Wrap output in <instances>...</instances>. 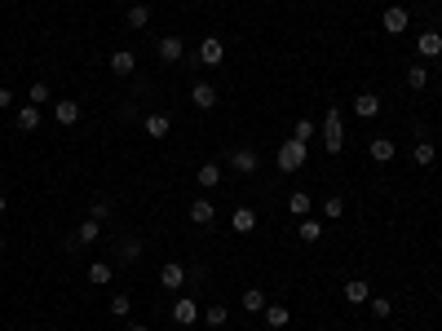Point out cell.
<instances>
[{"label":"cell","mask_w":442,"mask_h":331,"mask_svg":"<svg viewBox=\"0 0 442 331\" xmlns=\"http://www.w3.org/2000/svg\"><path fill=\"white\" fill-rule=\"evenodd\" d=\"M305 141H296V137H288L279 146V172H296V168H305Z\"/></svg>","instance_id":"6da1fadb"},{"label":"cell","mask_w":442,"mask_h":331,"mask_svg":"<svg viewBox=\"0 0 442 331\" xmlns=\"http://www.w3.org/2000/svg\"><path fill=\"white\" fill-rule=\"evenodd\" d=\"M380 27H385L389 35H402V31L411 27V14H407V9H402V5H389L385 14H380Z\"/></svg>","instance_id":"7a4b0ae2"},{"label":"cell","mask_w":442,"mask_h":331,"mask_svg":"<svg viewBox=\"0 0 442 331\" xmlns=\"http://www.w3.org/2000/svg\"><path fill=\"white\" fill-rule=\"evenodd\" d=\"M169 318H173L177 327H190V323H199V305L190 301V296H177L173 310H169Z\"/></svg>","instance_id":"3957f363"},{"label":"cell","mask_w":442,"mask_h":331,"mask_svg":"<svg viewBox=\"0 0 442 331\" xmlns=\"http://www.w3.org/2000/svg\"><path fill=\"white\" fill-rule=\"evenodd\" d=\"M221 57H226L221 35H204V40H199V62H204V66H221Z\"/></svg>","instance_id":"277c9868"},{"label":"cell","mask_w":442,"mask_h":331,"mask_svg":"<svg viewBox=\"0 0 442 331\" xmlns=\"http://www.w3.org/2000/svg\"><path fill=\"white\" fill-rule=\"evenodd\" d=\"M416 53H420L425 62L442 57V31H420V35H416Z\"/></svg>","instance_id":"5b68a950"},{"label":"cell","mask_w":442,"mask_h":331,"mask_svg":"<svg viewBox=\"0 0 442 331\" xmlns=\"http://www.w3.org/2000/svg\"><path fill=\"white\" fill-rule=\"evenodd\" d=\"M186 265L182 261H164V269H160V283H164V287H169V292H182L186 287Z\"/></svg>","instance_id":"8992f818"},{"label":"cell","mask_w":442,"mask_h":331,"mask_svg":"<svg viewBox=\"0 0 442 331\" xmlns=\"http://www.w3.org/2000/svg\"><path fill=\"white\" fill-rule=\"evenodd\" d=\"M155 53H160V62L173 66V62H182V57H186V40H182V35H164Z\"/></svg>","instance_id":"52a82bcc"},{"label":"cell","mask_w":442,"mask_h":331,"mask_svg":"<svg viewBox=\"0 0 442 331\" xmlns=\"http://www.w3.org/2000/svg\"><path fill=\"white\" fill-rule=\"evenodd\" d=\"M217 98L221 93L208 84V80H199L195 89H190V106H195V111H212V106H217Z\"/></svg>","instance_id":"ba28073f"},{"label":"cell","mask_w":442,"mask_h":331,"mask_svg":"<svg viewBox=\"0 0 442 331\" xmlns=\"http://www.w3.org/2000/svg\"><path fill=\"white\" fill-rule=\"evenodd\" d=\"M142 128H146V133H151L155 141H164V137L173 133V120H169V115H164V111H151L146 120H142Z\"/></svg>","instance_id":"9c48e42d"},{"label":"cell","mask_w":442,"mask_h":331,"mask_svg":"<svg viewBox=\"0 0 442 331\" xmlns=\"http://www.w3.org/2000/svg\"><path fill=\"white\" fill-rule=\"evenodd\" d=\"M230 168H235L239 177H253V172H257V150H253V146H239L235 155H230Z\"/></svg>","instance_id":"30bf717a"},{"label":"cell","mask_w":442,"mask_h":331,"mask_svg":"<svg viewBox=\"0 0 442 331\" xmlns=\"http://www.w3.org/2000/svg\"><path fill=\"white\" fill-rule=\"evenodd\" d=\"M133 71H137V53L133 49H115L111 53V75L124 80V75H133Z\"/></svg>","instance_id":"8fae6325"},{"label":"cell","mask_w":442,"mask_h":331,"mask_svg":"<svg viewBox=\"0 0 442 331\" xmlns=\"http://www.w3.org/2000/svg\"><path fill=\"white\" fill-rule=\"evenodd\" d=\"M186 217L195 221V226H212V217H217V208H212V199H190Z\"/></svg>","instance_id":"7c38bea8"},{"label":"cell","mask_w":442,"mask_h":331,"mask_svg":"<svg viewBox=\"0 0 442 331\" xmlns=\"http://www.w3.org/2000/svg\"><path fill=\"white\" fill-rule=\"evenodd\" d=\"M53 120L62 124V128H71V124H80V102H76V98H62V102L53 106Z\"/></svg>","instance_id":"4fadbf2b"},{"label":"cell","mask_w":442,"mask_h":331,"mask_svg":"<svg viewBox=\"0 0 442 331\" xmlns=\"http://www.w3.org/2000/svg\"><path fill=\"white\" fill-rule=\"evenodd\" d=\"M354 115H358V120H376V115H380V98H376V93H358V98H354Z\"/></svg>","instance_id":"5bb4252c"},{"label":"cell","mask_w":442,"mask_h":331,"mask_svg":"<svg viewBox=\"0 0 442 331\" xmlns=\"http://www.w3.org/2000/svg\"><path fill=\"white\" fill-rule=\"evenodd\" d=\"M332 137H345V115H341V106H328V115H323V141Z\"/></svg>","instance_id":"9a60e30c"},{"label":"cell","mask_w":442,"mask_h":331,"mask_svg":"<svg viewBox=\"0 0 442 331\" xmlns=\"http://www.w3.org/2000/svg\"><path fill=\"white\" fill-rule=\"evenodd\" d=\"M345 301H350V305H367V301H372L367 278H350V283H345Z\"/></svg>","instance_id":"2e32d148"},{"label":"cell","mask_w":442,"mask_h":331,"mask_svg":"<svg viewBox=\"0 0 442 331\" xmlns=\"http://www.w3.org/2000/svg\"><path fill=\"white\" fill-rule=\"evenodd\" d=\"M230 226H235V234H253V230H257V212H253V208H235Z\"/></svg>","instance_id":"e0dca14e"},{"label":"cell","mask_w":442,"mask_h":331,"mask_svg":"<svg viewBox=\"0 0 442 331\" xmlns=\"http://www.w3.org/2000/svg\"><path fill=\"white\" fill-rule=\"evenodd\" d=\"M309 208H314V199H309L305 190H292V195H288V212H292L296 221H301V217H309Z\"/></svg>","instance_id":"ac0fdd59"},{"label":"cell","mask_w":442,"mask_h":331,"mask_svg":"<svg viewBox=\"0 0 442 331\" xmlns=\"http://www.w3.org/2000/svg\"><path fill=\"white\" fill-rule=\"evenodd\" d=\"M195 181L204 186V190H212V186H221V163H199Z\"/></svg>","instance_id":"d6986e66"},{"label":"cell","mask_w":442,"mask_h":331,"mask_svg":"<svg viewBox=\"0 0 442 331\" xmlns=\"http://www.w3.org/2000/svg\"><path fill=\"white\" fill-rule=\"evenodd\" d=\"M296 234H301V243H318V239H323V221H314V217H301V226H296Z\"/></svg>","instance_id":"ffe728a7"},{"label":"cell","mask_w":442,"mask_h":331,"mask_svg":"<svg viewBox=\"0 0 442 331\" xmlns=\"http://www.w3.org/2000/svg\"><path fill=\"white\" fill-rule=\"evenodd\" d=\"M85 274H89V283H93V287H106V283H111V278H115V269H111V265H106V261H93V265L85 269Z\"/></svg>","instance_id":"44dd1931"},{"label":"cell","mask_w":442,"mask_h":331,"mask_svg":"<svg viewBox=\"0 0 442 331\" xmlns=\"http://www.w3.org/2000/svg\"><path fill=\"white\" fill-rule=\"evenodd\" d=\"M18 128H22V133H35V128H40V106H22V111H18Z\"/></svg>","instance_id":"7402d4cb"},{"label":"cell","mask_w":442,"mask_h":331,"mask_svg":"<svg viewBox=\"0 0 442 331\" xmlns=\"http://www.w3.org/2000/svg\"><path fill=\"white\" fill-rule=\"evenodd\" d=\"M266 323H270L274 331L288 327V323H292V310H288V305H266Z\"/></svg>","instance_id":"603a6c76"},{"label":"cell","mask_w":442,"mask_h":331,"mask_svg":"<svg viewBox=\"0 0 442 331\" xmlns=\"http://www.w3.org/2000/svg\"><path fill=\"white\" fill-rule=\"evenodd\" d=\"M266 305H270V301H266V292H261V287H248V292H244V310H248V314H266Z\"/></svg>","instance_id":"cb8c5ba5"},{"label":"cell","mask_w":442,"mask_h":331,"mask_svg":"<svg viewBox=\"0 0 442 331\" xmlns=\"http://www.w3.org/2000/svg\"><path fill=\"white\" fill-rule=\"evenodd\" d=\"M393 155H398V146H393L389 137H376V141H372V159H376V163H389Z\"/></svg>","instance_id":"d4e9b609"},{"label":"cell","mask_w":442,"mask_h":331,"mask_svg":"<svg viewBox=\"0 0 442 331\" xmlns=\"http://www.w3.org/2000/svg\"><path fill=\"white\" fill-rule=\"evenodd\" d=\"M425 84H429V66H425V62H411V66H407V89L420 93Z\"/></svg>","instance_id":"484cf974"},{"label":"cell","mask_w":442,"mask_h":331,"mask_svg":"<svg viewBox=\"0 0 442 331\" xmlns=\"http://www.w3.org/2000/svg\"><path fill=\"white\" fill-rule=\"evenodd\" d=\"M98 234H102V221H93V217H89V221H80V230H76V243L85 247V243H93V239H98Z\"/></svg>","instance_id":"4316f807"},{"label":"cell","mask_w":442,"mask_h":331,"mask_svg":"<svg viewBox=\"0 0 442 331\" xmlns=\"http://www.w3.org/2000/svg\"><path fill=\"white\" fill-rule=\"evenodd\" d=\"M226 318H230L226 305H208V310H204V323H208V327H226Z\"/></svg>","instance_id":"83f0119b"},{"label":"cell","mask_w":442,"mask_h":331,"mask_svg":"<svg viewBox=\"0 0 442 331\" xmlns=\"http://www.w3.org/2000/svg\"><path fill=\"white\" fill-rule=\"evenodd\" d=\"M411 159L420 163V168H429L434 163V141H416V150H411Z\"/></svg>","instance_id":"f1b7e54d"},{"label":"cell","mask_w":442,"mask_h":331,"mask_svg":"<svg viewBox=\"0 0 442 331\" xmlns=\"http://www.w3.org/2000/svg\"><path fill=\"white\" fill-rule=\"evenodd\" d=\"M146 22H151V5H133V9H128V27H146Z\"/></svg>","instance_id":"f546056e"},{"label":"cell","mask_w":442,"mask_h":331,"mask_svg":"<svg viewBox=\"0 0 442 331\" xmlns=\"http://www.w3.org/2000/svg\"><path fill=\"white\" fill-rule=\"evenodd\" d=\"M106 310H111L115 318H128V314H133V301H128L124 292H119V296H111V305H106Z\"/></svg>","instance_id":"4dcf8cb0"},{"label":"cell","mask_w":442,"mask_h":331,"mask_svg":"<svg viewBox=\"0 0 442 331\" xmlns=\"http://www.w3.org/2000/svg\"><path fill=\"white\" fill-rule=\"evenodd\" d=\"M367 310H372V318H389V314H393V305H389L385 296H372V301H367Z\"/></svg>","instance_id":"1f68e13d"},{"label":"cell","mask_w":442,"mask_h":331,"mask_svg":"<svg viewBox=\"0 0 442 331\" xmlns=\"http://www.w3.org/2000/svg\"><path fill=\"white\" fill-rule=\"evenodd\" d=\"M89 217H93V221H106V217H111V199H93V204H89Z\"/></svg>","instance_id":"d6a6232c"},{"label":"cell","mask_w":442,"mask_h":331,"mask_svg":"<svg viewBox=\"0 0 442 331\" xmlns=\"http://www.w3.org/2000/svg\"><path fill=\"white\" fill-rule=\"evenodd\" d=\"M292 137H296V141H305V146H309V137H314V120H296Z\"/></svg>","instance_id":"836d02e7"},{"label":"cell","mask_w":442,"mask_h":331,"mask_svg":"<svg viewBox=\"0 0 442 331\" xmlns=\"http://www.w3.org/2000/svg\"><path fill=\"white\" fill-rule=\"evenodd\" d=\"M323 217H328V221H341V217H345V199H328V204H323Z\"/></svg>","instance_id":"e575fe53"},{"label":"cell","mask_w":442,"mask_h":331,"mask_svg":"<svg viewBox=\"0 0 442 331\" xmlns=\"http://www.w3.org/2000/svg\"><path fill=\"white\" fill-rule=\"evenodd\" d=\"M27 102H31V106H44V102H49V84H31Z\"/></svg>","instance_id":"d590c367"},{"label":"cell","mask_w":442,"mask_h":331,"mask_svg":"<svg viewBox=\"0 0 442 331\" xmlns=\"http://www.w3.org/2000/svg\"><path fill=\"white\" fill-rule=\"evenodd\" d=\"M119 256H124V261H137V256H142V243H137V239H124V247H119Z\"/></svg>","instance_id":"8d00e7d4"},{"label":"cell","mask_w":442,"mask_h":331,"mask_svg":"<svg viewBox=\"0 0 442 331\" xmlns=\"http://www.w3.org/2000/svg\"><path fill=\"white\" fill-rule=\"evenodd\" d=\"M0 111H9V89H0Z\"/></svg>","instance_id":"74e56055"},{"label":"cell","mask_w":442,"mask_h":331,"mask_svg":"<svg viewBox=\"0 0 442 331\" xmlns=\"http://www.w3.org/2000/svg\"><path fill=\"white\" fill-rule=\"evenodd\" d=\"M5 208H9V199H5V195H0V217H5Z\"/></svg>","instance_id":"f35d334b"},{"label":"cell","mask_w":442,"mask_h":331,"mask_svg":"<svg viewBox=\"0 0 442 331\" xmlns=\"http://www.w3.org/2000/svg\"><path fill=\"white\" fill-rule=\"evenodd\" d=\"M133 331H151V327H142V323H137V327H133Z\"/></svg>","instance_id":"ab89813d"},{"label":"cell","mask_w":442,"mask_h":331,"mask_svg":"<svg viewBox=\"0 0 442 331\" xmlns=\"http://www.w3.org/2000/svg\"><path fill=\"white\" fill-rule=\"evenodd\" d=\"M0 252H5V234H0Z\"/></svg>","instance_id":"60d3db41"},{"label":"cell","mask_w":442,"mask_h":331,"mask_svg":"<svg viewBox=\"0 0 442 331\" xmlns=\"http://www.w3.org/2000/svg\"><path fill=\"white\" fill-rule=\"evenodd\" d=\"M438 93H442V80H438Z\"/></svg>","instance_id":"b9f144b4"},{"label":"cell","mask_w":442,"mask_h":331,"mask_svg":"<svg viewBox=\"0 0 442 331\" xmlns=\"http://www.w3.org/2000/svg\"><path fill=\"white\" fill-rule=\"evenodd\" d=\"M44 331H58V327H44Z\"/></svg>","instance_id":"7bdbcfd3"}]
</instances>
